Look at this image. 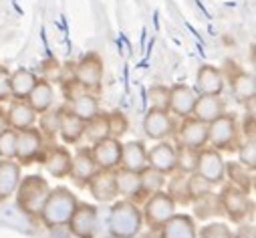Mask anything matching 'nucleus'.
I'll use <instances>...</instances> for the list:
<instances>
[{"instance_id": "2f4dec72", "label": "nucleus", "mask_w": 256, "mask_h": 238, "mask_svg": "<svg viewBox=\"0 0 256 238\" xmlns=\"http://www.w3.org/2000/svg\"><path fill=\"white\" fill-rule=\"evenodd\" d=\"M140 182H142V194L152 196L156 192H162V188L166 186V174L148 166L140 172Z\"/></svg>"}, {"instance_id": "9d476101", "label": "nucleus", "mask_w": 256, "mask_h": 238, "mask_svg": "<svg viewBox=\"0 0 256 238\" xmlns=\"http://www.w3.org/2000/svg\"><path fill=\"white\" fill-rule=\"evenodd\" d=\"M77 85H81L83 89H99L101 81H103V61L99 58V54L91 52L87 56H83L75 67L73 73Z\"/></svg>"}, {"instance_id": "4468645a", "label": "nucleus", "mask_w": 256, "mask_h": 238, "mask_svg": "<svg viewBox=\"0 0 256 238\" xmlns=\"http://www.w3.org/2000/svg\"><path fill=\"white\" fill-rule=\"evenodd\" d=\"M144 132L154 142H162V140L170 138L172 132H174V124H172L170 111L150 109L148 115H146V119H144Z\"/></svg>"}, {"instance_id": "2eb2a0df", "label": "nucleus", "mask_w": 256, "mask_h": 238, "mask_svg": "<svg viewBox=\"0 0 256 238\" xmlns=\"http://www.w3.org/2000/svg\"><path fill=\"white\" fill-rule=\"evenodd\" d=\"M198 99V93L188 87V85H174L170 89V105L168 111L178 115V117H190L192 109H194V103Z\"/></svg>"}, {"instance_id": "dca6fc26", "label": "nucleus", "mask_w": 256, "mask_h": 238, "mask_svg": "<svg viewBox=\"0 0 256 238\" xmlns=\"http://www.w3.org/2000/svg\"><path fill=\"white\" fill-rule=\"evenodd\" d=\"M148 158V166L162 172V174H172L176 172V148L170 142H160L158 146H154L152 150H148L146 154Z\"/></svg>"}, {"instance_id": "c9c22d12", "label": "nucleus", "mask_w": 256, "mask_h": 238, "mask_svg": "<svg viewBox=\"0 0 256 238\" xmlns=\"http://www.w3.org/2000/svg\"><path fill=\"white\" fill-rule=\"evenodd\" d=\"M83 136L89 140V144H97L105 138H111L109 136V124H107V115H95L93 119L85 124V132Z\"/></svg>"}, {"instance_id": "bb28decb", "label": "nucleus", "mask_w": 256, "mask_h": 238, "mask_svg": "<svg viewBox=\"0 0 256 238\" xmlns=\"http://www.w3.org/2000/svg\"><path fill=\"white\" fill-rule=\"evenodd\" d=\"M85 132V122L79 119L77 115H73L69 109L60 113V126H58V136L65 144H77L83 138Z\"/></svg>"}, {"instance_id": "0eeeda50", "label": "nucleus", "mask_w": 256, "mask_h": 238, "mask_svg": "<svg viewBox=\"0 0 256 238\" xmlns=\"http://www.w3.org/2000/svg\"><path fill=\"white\" fill-rule=\"evenodd\" d=\"M67 226L75 238H95L97 226H99L97 206L87 204V202H79L75 212L71 214Z\"/></svg>"}, {"instance_id": "a19ab883", "label": "nucleus", "mask_w": 256, "mask_h": 238, "mask_svg": "<svg viewBox=\"0 0 256 238\" xmlns=\"http://www.w3.org/2000/svg\"><path fill=\"white\" fill-rule=\"evenodd\" d=\"M107 124H109V136L117 138V140L127 132V128H130V124H127V117L121 111H111L107 115Z\"/></svg>"}, {"instance_id": "f03ea898", "label": "nucleus", "mask_w": 256, "mask_h": 238, "mask_svg": "<svg viewBox=\"0 0 256 238\" xmlns=\"http://www.w3.org/2000/svg\"><path fill=\"white\" fill-rule=\"evenodd\" d=\"M79 200L77 196L65 188V186H58V188H50V194L44 202V208L40 212V220L46 228H56V226H67L71 214L75 212Z\"/></svg>"}, {"instance_id": "b1692460", "label": "nucleus", "mask_w": 256, "mask_h": 238, "mask_svg": "<svg viewBox=\"0 0 256 238\" xmlns=\"http://www.w3.org/2000/svg\"><path fill=\"white\" fill-rule=\"evenodd\" d=\"M97 170L99 168H97V164H95V160L91 156V150H79L73 156V160H71V172H69V176L75 178L77 182H85L87 184Z\"/></svg>"}, {"instance_id": "5701e85b", "label": "nucleus", "mask_w": 256, "mask_h": 238, "mask_svg": "<svg viewBox=\"0 0 256 238\" xmlns=\"http://www.w3.org/2000/svg\"><path fill=\"white\" fill-rule=\"evenodd\" d=\"M148 150L142 142H127L121 146V160L119 166L123 170H130V172H142L144 168H148V158H146Z\"/></svg>"}, {"instance_id": "de8ad7c7", "label": "nucleus", "mask_w": 256, "mask_h": 238, "mask_svg": "<svg viewBox=\"0 0 256 238\" xmlns=\"http://www.w3.org/2000/svg\"><path fill=\"white\" fill-rule=\"evenodd\" d=\"M8 126H6V113L4 111H0V132L2 130H6Z\"/></svg>"}, {"instance_id": "f704fd0d", "label": "nucleus", "mask_w": 256, "mask_h": 238, "mask_svg": "<svg viewBox=\"0 0 256 238\" xmlns=\"http://www.w3.org/2000/svg\"><path fill=\"white\" fill-rule=\"evenodd\" d=\"M198 160H200V150L182 146L176 150V170L182 174H192L198 170Z\"/></svg>"}, {"instance_id": "a211bd4d", "label": "nucleus", "mask_w": 256, "mask_h": 238, "mask_svg": "<svg viewBox=\"0 0 256 238\" xmlns=\"http://www.w3.org/2000/svg\"><path fill=\"white\" fill-rule=\"evenodd\" d=\"M36 122V111L24 101V99H14L6 111V126L14 132L32 128Z\"/></svg>"}, {"instance_id": "58836bf2", "label": "nucleus", "mask_w": 256, "mask_h": 238, "mask_svg": "<svg viewBox=\"0 0 256 238\" xmlns=\"http://www.w3.org/2000/svg\"><path fill=\"white\" fill-rule=\"evenodd\" d=\"M14 152H16V132L6 128L0 132V158L14 160Z\"/></svg>"}, {"instance_id": "4c0bfd02", "label": "nucleus", "mask_w": 256, "mask_h": 238, "mask_svg": "<svg viewBox=\"0 0 256 238\" xmlns=\"http://www.w3.org/2000/svg\"><path fill=\"white\" fill-rule=\"evenodd\" d=\"M60 111H44L40 113V134L42 136H48V138H54L58 134V126H60Z\"/></svg>"}, {"instance_id": "6ab92c4d", "label": "nucleus", "mask_w": 256, "mask_h": 238, "mask_svg": "<svg viewBox=\"0 0 256 238\" xmlns=\"http://www.w3.org/2000/svg\"><path fill=\"white\" fill-rule=\"evenodd\" d=\"M222 113H226V103L220 95H198L192 109V115L204 124H212Z\"/></svg>"}, {"instance_id": "39448f33", "label": "nucleus", "mask_w": 256, "mask_h": 238, "mask_svg": "<svg viewBox=\"0 0 256 238\" xmlns=\"http://www.w3.org/2000/svg\"><path fill=\"white\" fill-rule=\"evenodd\" d=\"M178 204L166 194V192H156L150 196V200L144 206V222L152 228V230H160L174 214H176Z\"/></svg>"}, {"instance_id": "a18cd8bd", "label": "nucleus", "mask_w": 256, "mask_h": 238, "mask_svg": "<svg viewBox=\"0 0 256 238\" xmlns=\"http://www.w3.org/2000/svg\"><path fill=\"white\" fill-rule=\"evenodd\" d=\"M232 238H256V228H254V222H240L238 230L232 232Z\"/></svg>"}, {"instance_id": "f3484780", "label": "nucleus", "mask_w": 256, "mask_h": 238, "mask_svg": "<svg viewBox=\"0 0 256 238\" xmlns=\"http://www.w3.org/2000/svg\"><path fill=\"white\" fill-rule=\"evenodd\" d=\"M160 238H198L196 222L188 214H174L162 228Z\"/></svg>"}, {"instance_id": "a878e982", "label": "nucleus", "mask_w": 256, "mask_h": 238, "mask_svg": "<svg viewBox=\"0 0 256 238\" xmlns=\"http://www.w3.org/2000/svg\"><path fill=\"white\" fill-rule=\"evenodd\" d=\"M36 113H44L52 107V101H54V91H52V85L46 81V79H38L32 87V91L28 93V97L24 99Z\"/></svg>"}, {"instance_id": "f257e3e1", "label": "nucleus", "mask_w": 256, "mask_h": 238, "mask_svg": "<svg viewBox=\"0 0 256 238\" xmlns=\"http://www.w3.org/2000/svg\"><path fill=\"white\" fill-rule=\"evenodd\" d=\"M144 226V216L132 200H119L111 206L107 228L113 238H136Z\"/></svg>"}, {"instance_id": "412c9836", "label": "nucleus", "mask_w": 256, "mask_h": 238, "mask_svg": "<svg viewBox=\"0 0 256 238\" xmlns=\"http://www.w3.org/2000/svg\"><path fill=\"white\" fill-rule=\"evenodd\" d=\"M224 89V75L212 65H202L196 75V93L198 95H220Z\"/></svg>"}, {"instance_id": "4be33fe9", "label": "nucleus", "mask_w": 256, "mask_h": 238, "mask_svg": "<svg viewBox=\"0 0 256 238\" xmlns=\"http://www.w3.org/2000/svg\"><path fill=\"white\" fill-rule=\"evenodd\" d=\"M113 178H115V190L117 196H125L127 200L132 198H144L142 194V182H140V174L138 172H130V170H113Z\"/></svg>"}, {"instance_id": "c756f323", "label": "nucleus", "mask_w": 256, "mask_h": 238, "mask_svg": "<svg viewBox=\"0 0 256 238\" xmlns=\"http://www.w3.org/2000/svg\"><path fill=\"white\" fill-rule=\"evenodd\" d=\"M226 176L230 178L232 186L244 190L246 194L254 190V172H250L240 162H228L226 164Z\"/></svg>"}, {"instance_id": "ea45409f", "label": "nucleus", "mask_w": 256, "mask_h": 238, "mask_svg": "<svg viewBox=\"0 0 256 238\" xmlns=\"http://www.w3.org/2000/svg\"><path fill=\"white\" fill-rule=\"evenodd\" d=\"M150 105L152 109H158V111H168V105H170V89L164 87V85H154L150 91Z\"/></svg>"}, {"instance_id": "423d86ee", "label": "nucleus", "mask_w": 256, "mask_h": 238, "mask_svg": "<svg viewBox=\"0 0 256 238\" xmlns=\"http://www.w3.org/2000/svg\"><path fill=\"white\" fill-rule=\"evenodd\" d=\"M238 126L232 113H222L212 124H208V142L214 150H232L236 146Z\"/></svg>"}, {"instance_id": "79ce46f5", "label": "nucleus", "mask_w": 256, "mask_h": 238, "mask_svg": "<svg viewBox=\"0 0 256 238\" xmlns=\"http://www.w3.org/2000/svg\"><path fill=\"white\" fill-rule=\"evenodd\" d=\"M238 162L242 166H246L250 172L256 170V144H254V140H248L246 144L240 146V150H238Z\"/></svg>"}, {"instance_id": "37998d69", "label": "nucleus", "mask_w": 256, "mask_h": 238, "mask_svg": "<svg viewBox=\"0 0 256 238\" xmlns=\"http://www.w3.org/2000/svg\"><path fill=\"white\" fill-rule=\"evenodd\" d=\"M200 238H232V230L224 222H210L200 230Z\"/></svg>"}, {"instance_id": "72a5a7b5", "label": "nucleus", "mask_w": 256, "mask_h": 238, "mask_svg": "<svg viewBox=\"0 0 256 238\" xmlns=\"http://www.w3.org/2000/svg\"><path fill=\"white\" fill-rule=\"evenodd\" d=\"M176 204H182V206H188L192 204V198H190V192H188V176L186 174H178L174 178H170L168 182V192H166Z\"/></svg>"}, {"instance_id": "aec40b11", "label": "nucleus", "mask_w": 256, "mask_h": 238, "mask_svg": "<svg viewBox=\"0 0 256 238\" xmlns=\"http://www.w3.org/2000/svg\"><path fill=\"white\" fill-rule=\"evenodd\" d=\"M20 164L14 160H0V202L14 196L20 182Z\"/></svg>"}, {"instance_id": "ddd939ff", "label": "nucleus", "mask_w": 256, "mask_h": 238, "mask_svg": "<svg viewBox=\"0 0 256 238\" xmlns=\"http://www.w3.org/2000/svg\"><path fill=\"white\" fill-rule=\"evenodd\" d=\"M87 186H89L91 196H93L97 202H101V204L113 202V200L117 198L113 170H97V172L93 174V178L87 182Z\"/></svg>"}, {"instance_id": "20e7f679", "label": "nucleus", "mask_w": 256, "mask_h": 238, "mask_svg": "<svg viewBox=\"0 0 256 238\" xmlns=\"http://www.w3.org/2000/svg\"><path fill=\"white\" fill-rule=\"evenodd\" d=\"M218 200H220V208L222 212L236 224H240L248 214L254 218V202L248 198V194L232 184L224 186L218 194Z\"/></svg>"}, {"instance_id": "473e14b6", "label": "nucleus", "mask_w": 256, "mask_h": 238, "mask_svg": "<svg viewBox=\"0 0 256 238\" xmlns=\"http://www.w3.org/2000/svg\"><path fill=\"white\" fill-rule=\"evenodd\" d=\"M192 204H194V212H196V216L200 220H208V218H212V216L222 212L218 194H214V192H208V194H204V196H200L196 200H192Z\"/></svg>"}, {"instance_id": "c85d7f7f", "label": "nucleus", "mask_w": 256, "mask_h": 238, "mask_svg": "<svg viewBox=\"0 0 256 238\" xmlns=\"http://www.w3.org/2000/svg\"><path fill=\"white\" fill-rule=\"evenodd\" d=\"M69 111L73 115H77L79 119H83V122L87 124L89 119H93L95 115H99V101L95 95L91 93H81V95H75L71 99V107Z\"/></svg>"}, {"instance_id": "c03bdc74", "label": "nucleus", "mask_w": 256, "mask_h": 238, "mask_svg": "<svg viewBox=\"0 0 256 238\" xmlns=\"http://www.w3.org/2000/svg\"><path fill=\"white\" fill-rule=\"evenodd\" d=\"M6 99H12V93H10V73L0 67V101H6Z\"/></svg>"}, {"instance_id": "1a4fd4ad", "label": "nucleus", "mask_w": 256, "mask_h": 238, "mask_svg": "<svg viewBox=\"0 0 256 238\" xmlns=\"http://www.w3.org/2000/svg\"><path fill=\"white\" fill-rule=\"evenodd\" d=\"M204 180H208L212 186H218L226 178V162L220 154V150L208 148L200 150V160H198V170H196Z\"/></svg>"}, {"instance_id": "f8f14e48", "label": "nucleus", "mask_w": 256, "mask_h": 238, "mask_svg": "<svg viewBox=\"0 0 256 238\" xmlns=\"http://www.w3.org/2000/svg\"><path fill=\"white\" fill-rule=\"evenodd\" d=\"M121 142L117 138H105L97 144H93L91 156L99 170H115L121 160Z\"/></svg>"}, {"instance_id": "393cba45", "label": "nucleus", "mask_w": 256, "mask_h": 238, "mask_svg": "<svg viewBox=\"0 0 256 238\" xmlns=\"http://www.w3.org/2000/svg\"><path fill=\"white\" fill-rule=\"evenodd\" d=\"M71 160L73 156L69 154L67 148H52L48 152V156L42 160L46 172L54 178H67L71 172Z\"/></svg>"}, {"instance_id": "6e6552de", "label": "nucleus", "mask_w": 256, "mask_h": 238, "mask_svg": "<svg viewBox=\"0 0 256 238\" xmlns=\"http://www.w3.org/2000/svg\"><path fill=\"white\" fill-rule=\"evenodd\" d=\"M44 148V136L34 130V128H26L16 132V152H14V160L22 166L32 164L34 160H38L40 152Z\"/></svg>"}, {"instance_id": "7c9ffc66", "label": "nucleus", "mask_w": 256, "mask_h": 238, "mask_svg": "<svg viewBox=\"0 0 256 238\" xmlns=\"http://www.w3.org/2000/svg\"><path fill=\"white\" fill-rule=\"evenodd\" d=\"M36 81L38 79H36V75L32 71L16 69L14 73H10V93H12V97L14 99H26Z\"/></svg>"}, {"instance_id": "7ed1b4c3", "label": "nucleus", "mask_w": 256, "mask_h": 238, "mask_svg": "<svg viewBox=\"0 0 256 238\" xmlns=\"http://www.w3.org/2000/svg\"><path fill=\"white\" fill-rule=\"evenodd\" d=\"M14 194H16V204H18L20 212L34 218V216H40L44 202L50 194V186L42 176L30 174L26 178H20Z\"/></svg>"}, {"instance_id": "9b49d317", "label": "nucleus", "mask_w": 256, "mask_h": 238, "mask_svg": "<svg viewBox=\"0 0 256 238\" xmlns=\"http://www.w3.org/2000/svg\"><path fill=\"white\" fill-rule=\"evenodd\" d=\"M178 142L188 148L202 150L208 144V124L196 117H184L182 126L178 128Z\"/></svg>"}, {"instance_id": "e433bc0d", "label": "nucleus", "mask_w": 256, "mask_h": 238, "mask_svg": "<svg viewBox=\"0 0 256 238\" xmlns=\"http://www.w3.org/2000/svg\"><path fill=\"white\" fill-rule=\"evenodd\" d=\"M212 188H214V186H212L208 180H204V178H202L198 172L188 174V192H190V198H192V200H196V198H200V196L212 192Z\"/></svg>"}, {"instance_id": "49530a36", "label": "nucleus", "mask_w": 256, "mask_h": 238, "mask_svg": "<svg viewBox=\"0 0 256 238\" xmlns=\"http://www.w3.org/2000/svg\"><path fill=\"white\" fill-rule=\"evenodd\" d=\"M244 134L248 140H254V115H248L244 122Z\"/></svg>"}, {"instance_id": "cd10ccee", "label": "nucleus", "mask_w": 256, "mask_h": 238, "mask_svg": "<svg viewBox=\"0 0 256 238\" xmlns=\"http://www.w3.org/2000/svg\"><path fill=\"white\" fill-rule=\"evenodd\" d=\"M230 89H232V95H234L236 101L246 103V101L254 99V95H256L254 77L250 73H246V71L236 69L234 75H230Z\"/></svg>"}]
</instances>
